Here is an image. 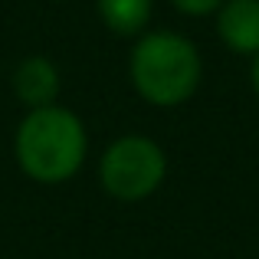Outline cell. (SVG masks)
<instances>
[{
	"instance_id": "6da1fadb",
	"label": "cell",
	"mask_w": 259,
	"mask_h": 259,
	"mask_svg": "<svg viewBox=\"0 0 259 259\" xmlns=\"http://www.w3.org/2000/svg\"><path fill=\"white\" fill-rule=\"evenodd\" d=\"M17 164L26 177L39 184H63L82 167L89 138L76 112L59 108H30L17 128Z\"/></svg>"
},
{
	"instance_id": "7a4b0ae2",
	"label": "cell",
	"mask_w": 259,
	"mask_h": 259,
	"mask_svg": "<svg viewBox=\"0 0 259 259\" xmlns=\"http://www.w3.org/2000/svg\"><path fill=\"white\" fill-rule=\"evenodd\" d=\"M132 82L145 102L174 108L200 85V53L177 33H145L132 50Z\"/></svg>"
},
{
	"instance_id": "3957f363",
	"label": "cell",
	"mask_w": 259,
	"mask_h": 259,
	"mask_svg": "<svg viewBox=\"0 0 259 259\" xmlns=\"http://www.w3.org/2000/svg\"><path fill=\"white\" fill-rule=\"evenodd\" d=\"M167 174V158L158 141L145 135H121L108 145L99 161L102 187L118 200H145L161 187Z\"/></svg>"
},
{
	"instance_id": "277c9868",
	"label": "cell",
	"mask_w": 259,
	"mask_h": 259,
	"mask_svg": "<svg viewBox=\"0 0 259 259\" xmlns=\"http://www.w3.org/2000/svg\"><path fill=\"white\" fill-rule=\"evenodd\" d=\"M217 30L233 53L259 56V0H223Z\"/></svg>"
},
{
	"instance_id": "5b68a950",
	"label": "cell",
	"mask_w": 259,
	"mask_h": 259,
	"mask_svg": "<svg viewBox=\"0 0 259 259\" xmlns=\"http://www.w3.org/2000/svg\"><path fill=\"white\" fill-rule=\"evenodd\" d=\"M13 92L23 105L30 108H46L56 102L59 92V69L46 56H30L17 66L13 72Z\"/></svg>"
},
{
	"instance_id": "8992f818",
	"label": "cell",
	"mask_w": 259,
	"mask_h": 259,
	"mask_svg": "<svg viewBox=\"0 0 259 259\" xmlns=\"http://www.w3.org/2000/svg\"><path fill=\"white\" fill-rule=\"evenodd\" d=\"M154 0H99V17L118 36H138L151 20Z\"/></svg>"
},
{
	"instance_id": "52a82bcc",
	"label": "cell",
	"mask_w": 259,
	"mask_h": 259,
	"mask_svg": "<svg viewBox=\"0 0 259 259\" xmlns=\"http://www.w3.org/2000/svg\"><path fill=\"white\" fill-rule=\"evenodd\" d=\"M181 13H190V17H207V13L220 10L223 0H171Z\"/></svg>"
},
{
	"instance_id": "ba28073f",
	"label": "cell",
	"mask_w": 259,
	"mask_h": 259,
	"mask_svg": "<svg viewBox=\"0 0 259 259\" xmlns=\"http://www.w3.org/2000/svg\"><path fill=\"white\" fill-rule=\"evenodd\" d=\"M253 89H256V95H259V56H256V63H253Z\"/></svg>"
}]
</instances>
